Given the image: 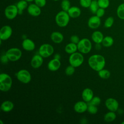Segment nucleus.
<instances>
[{"label":"nucleus","instance_id":"obj_1","mask_svg":"<svg viewBox=\"0 0 124 124\" xmlns=\"http://www.w3.org/2000/svg\"><path fill=\"white\" fill-rule=\"evenodd\" d=\"M88 63L93 70L98 72L104 68L106 64V61L102 55L94 54L89 58Z\"/></svg>","mask_w":124,"mask_h":124},{"label":"nucleus","instance_id":"obj_2","mask_svg":"<svg viewBox=\"0 0 124 124\" xmlns=\"http://www.w3.org/2000/svg\"><path fill=\"white\" fill-rule=\"evenodd\" d=\"M12 78L6 73H1L0 75V90L3 92H8L12 85Z\"/></svg>","mask_w":124,"mask_h":124},{"label":"nucleus","instance_id":"obj_3","mask_svg":"<svg viewBox=\"0 0 124 124\" xmlns=\"http://www.w3.org/2000/svg\"><path fill=\"white\" fill-rule=\"evenodd\" d=\"M70 16L67 12L61 11L58 12L55 16V22L56 24L60 27H65L70 21Z\"/></svg>","mask_w":124,"mask_h":124},{"label":"nucleus","instance_id":"obj_4","mask_svg":"<svg viewBox=\"0 0 124 124\" xmlns=\"http://www.w3.org/2000/svg\"><path fill=\"white\" fill-rule=\"evenodd\" d=\"M68 60L70 64L76 68L82 64L84 62V57L82 53L80 52H76L70 54Z\"/></svg>","mask_w":124,"mask_h":124},{"label":"nucleus","instance_id":"obj_5","mask_svg":"<svg viewBox=\"0 0 124 124\" xmlns=\"http://www.w3.org/2000/svg\"><path fill=\"white\" fill-rule=\"evenodd\" d=\"M78 50L82 54L89 53L92 48V44L91 41L88 38H82L80 40L77 44Z\"/></svg>","mask_w":124,"mask_h":124},{"label":"nucleus","instance_id":"obj_6","mask_svg":"<svg viewBox=\"0 0 124 124\" xmlns=\"http://www.w3.org/2000/svg\"><path fill=\"white\" fill-rule=\"evenodd\" d=\"M5 54L10 61L16 62L21 58L22 56V51L18 48L12 47L6 51Z\"/></svg>","mask_w":124,"mask_h":124},{"label":"nucleus","instance_id":"obj_7","mask_svg":"<svg viewBox=\"0 0 124 124\" xmlns=\"http://www.w3.org/2000/svg\"><path fill=\"white\" fill-rule=\"evenodd\" d=\"M54 47L49 44H44L39 47V54L43 58H47L50 56L54 53Z\"/></svg>","mask_w":124,"mask_h":124},{"label":"nucleus","instance_id":"obj_8","mask_svg":"<svg viewBox=\"0 0 124 124\" xmlns=\"http://www.w3.org/2000/svg\"><path fill=\"white\" fill-rule=\"evenodd\" d=\"M16 78L20 82L27 84L30 82L31 76L30 73L26 69H21L16 73Z\"/></svg>","mask_w":124,"mask_h":124},{"label":"nucleus","instance_id":"obj_9","mask_svg":"<svg viewBox=\"0 0 124 124\" xmlns=\"http://www.w3.org/2000/svg\"><path fill=\"white\" fill-rule=\"evenodd\" d=\"M4 14L6 17L10 20L15 18L18 14V9L16 5L11 4L7 6L4 10Z\"/></svg>","mask_w":124,"mask_h":124},{"label":"nucleus","instance_id":"obj_10","mask_svg":"<svg viewBox=\"0 0 124 124\" xmlns=\"http://www.w3.org/2000/svg\"><path fill=\"white\" fill-rule=\"evenodd\" d=\"M13 33L12 28L9 25H5L1 27L0 31V39L1 41L8 40Z\"/></svg>","mask_w":124,"mask_h":124},{"label":"nucleus","instance_id":"obj_11","mask_svg":"<svg viewBox=\"0 0 124 124\" xmlns=\"http://www.w3.org/2000/svg\"><path fill=\"white\" fill-rule=\"evenodd\" d=\"M105 106L109 111H116L119 108V103L114 98H108L105 101Z\"/></svg>","mask_w":124,"mask_h":124},{"label":"nucleus","instance_id":"obj_12","mask_svg":"<svg viewBox=\"0 0 124 124\" xmlns=\"http://www.w3.org/2000/svg\"><path fill=\"white\" fill-rule=\"evenodd\" d=\"M43 57L39 54H36L32 57L31 61V65L32 68L37 69L42 66L43 63Z\"/></svg>","mask_w":124,"mask_h":124},{"label":"nucleus","instance_id":"obj_13","mask_svg":"<svg viewBox=\"0 0 124 124\" xmlns=\"http://www.w3.org/2000/svg\"><path fill=\"white\" fill-rule=\"evenodd\" d=\"M27 11L30 15L34 17L40 16L41 13V8L35 3H31L28 5Z\"/></svg>","mask_w":124,"mask_h":124},{"label":"nucleus","instance_id":"obj_14","mask_svg":"<svg viewBox=\"0 0 124 124\" xmlns=\"http://www.w3.org/2000/svg\"><path fill=\"white\" fill-rule=\"evenodd\" d=\"M101 24L100 18L96 15L92 16L89 18L88 21V26L92 29H96L98 28Z\"/></svg>","mask_w":124,"mask_h":124},{"label":"nucleus","instance_id":"obj_15","mask_svg":"<svg viewBox=\"0 0 124 124\" xmlns=\"http://www.w3.org/2000/svg\"><path fill=\"white\" fill-rule=\"evenodd\" d=\"M88 105L84 101H79L74 106V110L78 113H82L87 110Z\"/></svg>","mask_w":124,"mask_h":124},{"label":"nucleus","instance_id":"obj_16","mask_svg":"<svg viewBox=\"0 0 124 124\" xmlns=\"http://www.w3.org/2000/svg\"><path fill=\"white\" fill-rule=\"evenodd\" d=\"M22 48L28 51H33L35 48V44L34 42L29 38H26L23 40L22 42Z\"/></svg>","mask_w":124,"mask_h":124},{"label":"nucleus","instance_id":"obj_17","mask_svg":"<svg viewBox=\"0 0 124 124\" xmlns=\"http://www.w3.org/2000/svg\"><path fill=\"white\" fill-rule=\"evenodd\" d=\"M61 65V62L60 60L54 58L48 62L47 64V68L50 71H56L60 68Z\"/></svg>","mask_w":124,"mask_h":124},{"label":"nucleus","instance_id":"obj_18","mask_svg":"<svg viewBox=\"0 0 124 124\" xmlns=\"http://www.w3.org/2000/svg\"><path fill=\"white\" fill-rule=\"evenodd\" d=\"M81 96L83 101L89 103L93 97V91L90 88H85L81 93Z\"/></svg>","mask_w":124,"mask_h":124},{"label":"nucleus","instance_id":"obj_19","mask_svg":"<svg viewBox=\"0 0 124 124\" xmlns=\"http://www.w3.org/2000/svg\"><path fill=\"white\" fill-rule=\"evenodd\" d=\"M14 108V103L10 100L3 101L0 106V109L4 112H9L12 111Z\"/></svg>","mask_w":124,"mask_h":124},{"label":"nucleus","instance_id":"obj_20","mask_svg":"<svg viewBox=\"0 0 124 124\" xmlns=\"http://www.w3.org/2000/svg\"><path fill=\"white\" fill-rule=\"evenodd\" d=\"M50 39L55 44L61 43L64 39L63 34L59 31H54L50 35Z\"/></svg>","mask_w":124,"mask_h":124},{"label":"nucleus","instance_id":"obj_21","mask_svg":"<svg viewBox=\"0 0 124 124\" xmlns=\"http://www.w3.org/2000/svg\"><path fill=\"white\" fill-rule=\"evenodd\" d=\"M67 13L70 17L76 18L80 16L81 11L79 7L77 6H72L69 8Z\"/></svg>","mask_w":124,"mask_h":124},{"label":"nucleus","instance_id":"obj_22","mask_svg":"<svg viewBox=\"0 0 124 124\" xmlns=\"http://www.w3.org/2000/svg\"><path fill=\"white\" fill-rule=\"evenodd\" d=\"M91 38L92 40L95 44H101L103 40L104 35L101 31H96L93 32L92 34Z\"/></svg>","mask_w":124,"mask_h":124},{"label":"nucleus","instance_id":"obj_23","mask_svg":"<svg viewBox=\"0 0 124 124\" xmlns=\"http://www.w3.org/2000/svg\"><path fill=\"white\" fill-rule=\"evenodd\" d=\"M64 50L67 53L69 54L74 53L77 52L78 50L77 44L71 42L65 46L64 47Z\"/></svg>","mask_w":124,"mask_h":124},{"label":"nucleus","instance_id":"obj_24","mask_svg":"<svg viewBox=\"0 0 124 124\" xmlns=\"http://www.w3.org/2000/svg\"><path fill=\"white\" fill-rule=\"evenodd\" d=\"M16 7L18 9V14L22 15L23 11L28 8V2L25 0H20L16 4Z\"/></svg>","mask_w":124,"mask_h":124},{"label":"nucleus","instance_id":"obj_25","mask_svg":"<svg viewBox=\"0 0 124 124\" xmlns=\"http://www.w3.org/2000/svg\"><path fill=\"white\" fill-rule=\"evenodd\" d=\"M116 118V115L114 111H109L106 113L104 116V120L106 122H111L115 120Z\"/></svg>","mask_w":124,"mask_h":124},{"label":"nucleus","instance_id":"obj_26","mask_svg":"<svg viewBox=\"0 0 124 124\" xmlns=\"http://www.w3.org/2000/svg\"><path fill=\"white\" fill-rule=\"evenodd\" d=\"M114 43V40L112 37L109 36H107L105 37H104L103 40L102 42V45L106 47H108L111 46Z\"/></svg>","mask_w":124,"mask_h":124},{"label":"nucleus","instance_id":"obj_27","mask_svg":"<svg viewBox=\"0 0 124 124\" xmlns=\"http://www.w3.org/2000/svg\"><path fill=\"white\" fill-rule=\"evenodd\" d=\"M98 75L101 78L106 79L110 77V72L108 70L103 68L102 70L98 71Z\"/></svg>","mask_w":124,"mask_h":124},{"label":"nucleus","instance_id":"obj_28","mask_svg":"<svg viewBox=\"0 0 124 124\" xmlns=\"http://www.w3.org/2000/svg\"><path fill=\"white\" fill-rule=\"evenodd\" d=\"M116 13L118 17L123 20H124V2L120 4L117 7Z\"/></svg>","mask_w":124,"mask_h":124},{"label":"nucleus","instance_id":"obj_29","mask_svg":"<svg viewBox=\"0 0 124 124\" xmlns=\"http://www.w3.org/2000/svg\"><path fill=\"white\" fill-rule=\"evenodd\" d=\"M89 8L92 13L93 14H95L96 11L99 8L98 2H97V0H92V2Z\"/></svg>","mask_w":124,"mask_h":124},{"label":"nucleus","instance_id":"obj_30","mask_svg":"<svg viewBox=\"0 0 124 124\" xmlns=\"http://www.w3.org/2000/svg\"><path fill=\"white\" fill-rule=\"evenodd\" d=\"M61 8L63 11L67 12L71 7V3L69 0H62L61 4Z\"/></svg>","mask_w":124,"mask_h":124},{"label":"nucleus","instance_id":"obj_31","mask_svg":"<svg viewBox=\"0 0 124 124\" xmlns=\"http://www.w3.org/2000/svg\"><path fill=\"white\" fill-rule=\"evenodd\" d=\"M114 18L112 16L108 17L104 22V27L106 28H110L114 23Z\"/></svg>","mask_w":124,"mask_h":124},{"label":"nucleus","instance_id":"obj_32","mask_svg":"<svg viewBox=\"0 0 124 124\" xmlns=\"http://www.w3.org/2000/svg\"><path fill=\"white\" fill-rule=\"evenodd\" d=\"M97 2L100 8L106 9L109 5V0H98Z\"/></svg>","mask_w":124,"mask_h":124},{"label":"nucleus","instance_id":"obj_33","mask_svg":"<svg viewBox=\"0 0 124 124\" xmlns=\"http://www.w3.org/2000/svg\"><path fill=\"white\" fill-rule=\"evenodd\" d=\"M88 112L91 114H96L98 111V108H97V106L93 105H90L88 104L87 110Z\"/></svg>","mask_w":124,"mask_h":124},{"label":"nucleus","instance_id":"obj_34","mask_svg":"<svg viewBox=\"0 0 124 124\" xmlns=\"http://www.w3.org/2000/svg\"><path fill=\"white\" fill-rule=\"evenodd\" d=\"M75 71V67H73L71 65L67 66L65 69V73L67 76H72L73 75Z\"/></svg>","mask_w":124,"mask_h":124},{"label":"nucleus","instance_id":"obj_35","mask_svg":"<svg viewBox=\"0 0 124 124\" xmlns=\"http://www.w3.org/2000/svg\"><path fill=\"white\" fill-rule=\"evenodd\" d=\"M101 99L98 96H93L92 99L88 103L90 105H93L96 106H98L101 103Z\"/></svg>","mask_w":124,"mask_h":124},{"label":"nucleus","instance_id":"obj_36","mask_svg":"<svg viewBox=\"0 0 124 124\" xmlns=\"http://www.w3.org/2000/svg\"><path fill=\"white\" fill-rule=\"evenodd\" d=\"M92 0H79L80 6L83 8H89Z\"/></svg>","mask_w":124,"mask_h":124},{"label":"nucleus","instance_id":"obj_37","mask_svg":"<svg viewBox=\"0 0 124 124\" xmlns=\"http://www.w3.org/2000/svg\"><path fill=\"white\" fill-rule=\"evenodd\" d=\"M34 3L40 8L44 7L46 3V0H34Z\"/></svg>","mask_w":124,"mask_h":124},{"label":"nucleus","instance_id":"obj_38","mask_svg":"<svg viewBox=\"0 0 124 124\" xmlns=\"http://www.w3.org/2000/svg\"><path fill=\"white\" fill-rule=\"evenodd\" d=\"M105 9L104 8H99L97 10V11L96 12L95 15L98 16L99 17L101 18L102 16H103L105 15Z\"/></svg>","mask_w":124,"mask_h":124},{"label":"nucleus","instance_id":"obj_39","mask_svg":"<svg viewBox=\"0 0 124 124\" xmlns=\"http://www.w3.org/2000/svg\"><path fill=\"white\" fill-rule=\"evenodd\" d=\"M80 39L78 36L76 35H73L70 37V41L72 43H73L76 44H78L79 42Z\"/></svg>","mask_w":124,"mask_h":124},{"label":"nucleus","instance_id":"obj_40","mask_svg":"<svg viewBox=\"0 0 124 124\" xmlns=\"http://www.w3.org/2000/svg\"><path fill=\"white\" fill-rule=\"evenodd\" d=\"M0 61L1 62L3 63H7L9 61V60L8 59L7 56H6V55L5 54L4 55H2L0 57Z\"/></svg>","mask_w":124,"mask_h":124},{"label":"nucleus","instance_id":"obj_41","mask_svg":"<svg viewBox=\"0 0 124 124\" xmlns=\"http://www.w3.org/2000/svg\"><path fill=\"white\" fill-rule=\"evenodd\" d=\"M54 58L55 59H59L60 60V58H61V56L59 54H56L55 55H54Z\"/></svg>","mask_w":124,"mask_h":124},{"label":"nucleus","instance_id":"obj_42","mask_svg":"<svg viewBox=\"0 0 124 124\" xmlns=\"http://www.w3.org/2000/svg\"><path fill=\"white\" fill-rule=\"evenodd\" d=\"M100 44H96V48L97 49H98V50H99L101 48V46H100Z\"/></svg>","mask_w":124,"mask_h":124},{"label":"nucleus","instance_id":"obj_43","mask_svg":"<svg viewBox=\"0 0 124 124\" xmlns=\"http://www.w3.org/2000/svg\"><path fill=\"white\" fill-rule=\"evenodd\" d=\"M26 1H27V2H31V1H34V0H25Z\"/></svg>","mask_w":124,"mask_h":124},{"label":"nucleus","instance_id":"obj_44","mask_svg":"<svg viewBox=\"0 0 124 124\" xmlns=\"http://www.w3.org/2000/svg\"><path fill=\"white\" fill-rule=\"evenodd\" d=\"M0 123H1V124H3V122H2V120H0Z\"/></svg>","mask_w":124,"mask_h":124},{"label":"nucleus","instance_id":"obj_45","mask_svg":"<svg viewBox=\"0 0 124 124\" xmlns=\"http://www.w3.org/2000/svg\"><path fill=\"white\" fill-rule=\"evenodd\" d=\"M122 124H124V121H123V122H122Z\"/></svg>","mask_w":124,"mask_h":124},{"label":"nucleus","instance_id":"obj_46","mask_svg":"<svg viewBox=\"0 0 124 124\" xmlns=\"http://www.w3.org/2000/svg\"><path fill=\"white\" fill-rule=\"evenodd\" d=\"M54 1H58V0H53Z\"/></svg>","mask_w":124,"mask_h":124},{"label":"nucleus","instance_id":"obj_47","mask_svg":"<svg viewBox=\"0 0 124 124\" xmlns=\"http://www.w3.org/2000/svg\"></svg>","mask_w":124,"mask_h":124},{"label":"nucleus","instance_id":"obj_48","mask_svg":"<svg viewBox=\"0 0 124 124\" xmlns=\"http://www.w3.org/2000/svg\"></svg>","mask_w":124,"mask_h":124}]
</instances>
